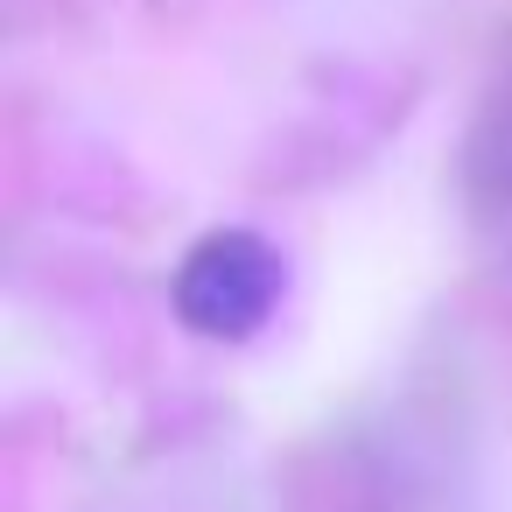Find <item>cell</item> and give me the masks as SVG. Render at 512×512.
<instances>
[{
	"instance_id": "cell-1",
	"label": "cell",
	"mask_w": 512,
	"mask_h": 512,
	"mask_svg": "<svg viewBox=\"0 0 512 512\" xmlns=\"http://www.w3.org/2000/svg\"><path fill=\"white\" fill-rule=\"evenodd\" d=\"M288 295V260L274 239L246 232V225H225V232H204L190 246V260L176 267V316L197 330V337H218V344H239L253 337Z\"/></svg>"
},
{
	"instance_id": "cell-2",
	"label": "cell",
	"mask_w": 512,
	"mask_h": 512,
	"mask_svg": "<svg viewBox=\"0 0 512 512\" xmlns=\"http://www.w3.org/2000/svg\"><path fill=\"white\" fill-rule=\"evenodd\" d=\"M470 190H477V211H498L512 225V92L491 106V120L470 141Z\"/></svg>"
}]
</instances>
